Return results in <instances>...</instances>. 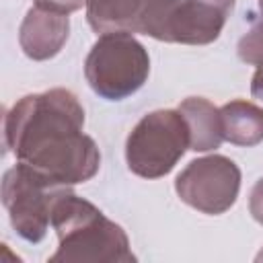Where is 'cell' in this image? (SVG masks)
Wrapping results in <instances>:
<instances>
[{
    "label": "cell",
    "instance_id": "obj_1",
    "mask_svg": "<svg viewBox=\"0 0 263 263\" xmlns=\"http://www.w3.org/2000/svg\"><path fill=\"white\" fill-rule=\"evenodd\" d=\"M82 125L84 109L74 92L27 95L4 117V146L18 162L70 187L95 177L101 164L99 148Z\"/></svg>",
    "mask_w": 263,
    "mask_h": 263
},
{
    "label": "cell",
    "instance_id": "obj_2",
    "mask_svg": "<svg viewBox=\"0 0 263 263\" xmlns=\"http://www.w3.org/2000/svg\"><path fill=\"white\" fill-rule=\"evenodd\" d=\"M51 226L60 247L49 257L51 263H129L136 261L129 251L127 234L119 224L109 220L90 201L68 189L53 205Z\"/></svg>",
    "mask_w": 263,
    "mask_h": 263
},
{
    "label": "cell",
    "instance_id": "obj_3",
    "mask_svg": "<svg viewBox=\"0 0 263 263\" xmlns=\"http://www.w3.org/2000/svg\"><path fill=\"white\" fill-rule=\"evenodd\" d=\"M234 0H148L136 33L168 43L205 45L220 37Z\"/></svg>",
    "mask_w": 263,
    "mask_h": 263
},
{
    "label": "cell",
    "instance_id": "obj_4",
    "mask_svg": "<svg viewBox=\"0 0 263 263\" xmlns=\"http://www.w3.org/2000/svg\"><path fill=\"white\" fill-rule=\"evenodd\" d=\"M150 58L132 33H103L84 62L90 88L109 101L134 95L148 78Z\"/></svg>",
    "mask_w": 263,
    "mask_h": 263
},
{
    "label": "cell",
    "instance_id": "obj_5",
    "mask_svg": "<svg viewBox=\"0 0 263 263\" xmlns=\"http://www.w3.org/2000/svg\"><path fill=\"white\" fill-rule=\"evenodd\" d=\"M189 148V127L179 109H158L144 115L127 136L125 160L132 173L158 179L173 171Z\"/></svg>",
    "mask_w": 263,
    "mask_h": 263
},
{
    "label": "cell",
    "instance_id": "obj_6",
    "mask_svg": "<svg viewBox=\"0 0 263 263\" xmlns=\"http://www.w3.org/2000/svg\"><path fill=\"white\" fill-rule=\"evenodd\" d=\"M68 189V185H60L23 162L8 168L2 179V201L16 234L39 242L51 224L55 201Z\"/></svg>",
    "mask_w": 263,
    "mask_h": 263
},
{
    "label": "cell",
    "instance_id": "obj_7",
    "mask_svg": "<svg viewBox=\"0 0 263 263\" xmlns=\"http://www.w3.org/2000/svg\"><path fill=\"white\" fill-rule=\"evenodd\" d=\"M238 189L240 168L222 154L191 160L175 181L181 201L203 214L226 212L236 201Z\"/></svg>",
    "mask_w": 263,
    "mask_h": 263
},
{
    "label": "cell",
    "instance_id": "obj_8",
    "mask_svg": "<svg viewBox=\"0 0 263 263\" xmlns=\"http://www.w3.org/2000/svg\"><path fill=\"white\" fill-rule=\"evenodd\" d=\"M68 33V14L35 6L21 23L18 43L31 60H49L64 47Z\"/></svg>",
    "mask_w": 263,
    "mask_h": 263
},
{
    "label": "cell",
    "instance_id": "obj_9",
    "mask_svg": "<svg viewBox=\"0 0 263 263\" xmlns=\"http://www.w3.org/2000/svg\"><path fill=\"white\" fill-rule=\"evenodd\" d=\"M181 115L189 127V148L195 152L216 150L224 140L222 115L220 109L214 107L203 97H189L179 105Z\"/></svg>",
    "mask_w": 263,
    "mask_h": 263
},
{
    "label": "cell",
    "instance_id": "obj_10",
    "mask_svg": "<svg viewBox=\"0 0 263 263\" xmlns=\"http://www.w3.org/2000/svg\"><path fill=\"white\" fill-rule=\"evenodd\" d=\"M148 0H86V18L97 33H136Z\"/></svg>",
    "mask_w": 263,
    "mask_h": 263
},
{
    "label": "cell",
    "instance_id": "obj_11",
    "mask_svg": "<svg viewBox=\"0 0 263 263\" xmlns=\"http://www.w3.org/2000/svg\"><path fill=\"white\" fill-rule=\"evenodd\" d=\"M224 140L236 146H257L263 142V109L234 99L220 107Z\"/></svg>",
    "mask_w": 263,
    "mask_h": 263
},
{
    "label": "cell",
    "instance_id": "obj_12",
    "mask_svg": "<svg viewBox=\"0 0 263 263\" xmlns=\"http://www.w3.org/2000/svg\"><path fill=\"white\" fill-rule=\"evenodd\" d=\"M238 58L255 66V76L251 82V95L263 99V29L253 25L238 41Z\"/></svg>",
    "mask_w": 263,
    "mask_h": 263
},
{
    "label": "cell",
    "instance_id": "obj_13",
    "mask_svg": "<svg viewBox=\"0 0 263 263\" xmlns=\"http://www.w3.org/2000/svg\"><path fill=\"white\" fill-rule=\"evenodd\" d=\"M82 4H86V0H35V6L53 10V12H62V14L82 8Z\"/></svg>",
    "mask_w": 263,
    "mask_h": 263
},
{
    "label": "cell",
    "instance_id": "obj_14",
    "mask_svg": "<svg viewBox=\"0 0 263 263\" xmlns=\"http://www.w3.org/2000/svg\"><path fill=\"white\" fill-rule=\"evenodd\" d=\"M249 210H251V216L263 224V179H259L253 189H251V197H249Z\"/></svg>",
    "mask_w": 263,
    "mask_h": 263
},
{
    "label": "cell",
    "instance_id": "obj_15",
    "mask_svg": "<svg viewBox=\"0 0 263 263\" xmlns=\"http://www.w3.org/2000/svg\"><path fill=\"white\" fill-rule=\"evenodd\" d=\"M253 25L263 29V0H259L257 4V14H253Z\"/></svg>",
    "mask_w": 263,
    "mask_h": 263
}]
</instances>
